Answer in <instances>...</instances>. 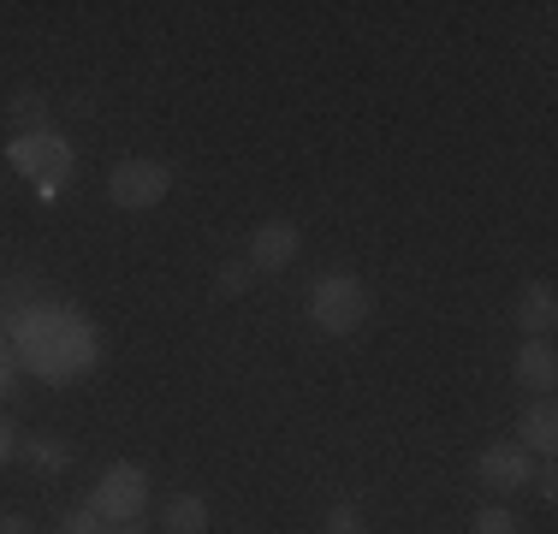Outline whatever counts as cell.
<instances>
[{"mask_svg":"<svg viewBox=\"0 0 558 534\" xmlns=\"http://www.w3.org/2000/svg\"><path fill=\"white\" fill-rule=\"evenodd\" d=\"M7 113H12V125H24V131H31V137H36V131H48V101L36 96V89H19Z\"/></svg>","mask_w":558,"mask_h":534,"instance_id":"cell-11","label":"cell"},{"mask_svg":"<svg viewBox=\"0 0 558 534\" xmlns=\"http://www.w3.org/2000/svg\"><path fill=\"white\" fill-rule=\"evenodd\" d=\"M24 458H31L36 470L60 475L65 463H72V451H65V439H54V434H36V439H24Z\"/></svg>","mask_w":558,"mask_h":534,"instance_id":"cell-10","label":"cell"},{"mask_svg":"<svg viewBox=\"0 0 558 534\" xmlns=\"http://www.w3.org/2000/svg\"><path fill=\"white\" fill-rule=\"evenodd\" d=\"M60 534H108V523L96 517V505H77V511L60 517Z\"/></svg>","mask_w":558,"mask_h":534,"instance_id":"cell-13","label":"cell"},{"mask_svg":"<svg viewBox=\"0 0 558 534\" xmlns=\"http://www.w3.org/2000/svg\"><path fill=\"white\" fill-rule=\"evenodd\" d=\"M89 505H96V517L113 523V529L137 523L143 505H149V475H143L137 463H108L101 481H96V493H89Z\"/></svg>","mask_w":558,"mask_h":534,"instance_id":"cell-3","label":"cell"},{"mask_svg":"<svg viewBox=\"0 0 558 534\" xmlns=\"http://www.w3.org/2000/svg\"><path fill=\"white\" fill-rule=\"evenodd\" d=\"M322 534H363V511H356V505H333V511L322 517Z\"/></svg>","mask_w":558,"mask_h":534,"instance_id":"cell-14","label":"cell"},{"mask_svg":"<svg viewBox=\"0 0 558 534\" xmlns=\"http://www.w3.org/2000/svg\"><path fill=\"white\" fill-rule=\"evenodd\" d=\"M553 320H558V291L547 279L523 286V298H517V327H523L529 339H541V332H553Z\"/></svg>","mask_w":558,"mask_h":534,"instance_id":"cell-7","label":"cell"},{"mask_svg":"<svg viewBox=\"0 0 558 534\" xmlns=\"http://www.w3.org/2000/svg\"><path fill=\"white\" fill-rule=\"evenodd\" d=\"M529 487H535L541 499H553V493H558V470H553V458H541V463H535V475H529Z\"/></svg>","mask_w":558,"mask_h":534,"instance_id":"cell-17","label":"cell"},{"mask_svg":"<svg viewBox=\"0 0 558 534\" xmlns=\"http://www.w3.org/2000/svg\"><path fill=\"white\" fill-rule=\"evenodd\" d=\"M113 534H143V529H137V523H125V529H113Z\"/></svg>","mask_w":558,"mask_h":534,"instance_id":"cell-20","label":"cell"},{"mask_svg":"<svg viewBox=\"0 0 558 534\" xmlns=\"http://www.w3.org/2000/svg\"><path fill=\"white\" fill-rule=\"evenodd\" d=\"M12 451H19V434H12V427H7V416H0V463H7Z\"/></svg>","mask_w":558,"mask_h":534,"instance_id":"cell-19","label":"cell"},{"mask_svg":"<svg viewBox=\"0 0 558 534\" xmlns=\"http://www.w3.org/2000/svg\"><path fill=\"white\" fill-rule=\"evenodd\" d=\"M475 534H517V517L505 505H482L475 511Z\"/></svg>","mask_w":558,"mask_h":534,"instance_id":"cell-15","label":"cell"},{"mask_svg":"<svg viewBox=\"0 0 558 534\" xmlns=\"http://www.w3.org/2000/svg\"><path fill=\"white\" fill-rule=\"evenodd\" d=\"M0 386H7V356H0Z\"/></svg>","mask_w":558,"mask_h":534,"instance_id":"cell-21","label":"cell"},{"mask_svg":"<svg viewBox=\"0 0 558 534\" xmlns=\"http://www.w3.org/2000/svg\"><path fill=\"white\" fill-rule=\"evenodd\" d=\"M517 446H523L529 458H553V446H558V410H553V398H535V404L517 416Z\"/></svg>","mask_w":558,"mask_h":534,"instance_id":"cell-6","label":"cell"},{"mask_svg":"<svg viewBox=\"0 0 558 534\" xmlns=\"http://www.w3.org/2000/svg\"><path fill=\"white\" fill-rule=\"evenodd\" d=\"M303 250L298 226L291 220H262L256 232H250V267H262V274H279V267H291Z\"/></svg>","mask_w":558,"mask_h":534,"instance_id":"cell-5","label":"cell"},{"mask_svg":"<svg viewBox=\"0 0 558 534\" xmlns=\"http://www.w3.org/2000/svg\"><path fill=\"white\" fill-rule=\"evenodd\" d=\"M511 374H517V386H529V392H553V380H558V356H553V344H517Z\"/></svg>","mask_w":558,"mask_h":534,"instance_id":"cell-8","label":"cell"},{"mask_svg":"<svg viewBox=\"0 0 558 534\" xmlns=\"http://www.w3.org/2000/svg\"><path fill=\"white\" fill-rule=\"evenodd\" d=\"M250 291V267L244 262H226L220 267V298H244Z\"/></svg>","mask_w":558,"mask_h":534,"instance_id":"cell-16","label":"cell"},{"mask_svg":"<svg viewBox=\"0 0 558 534\" xmlns=\"http://www.w3.org/2000/svg\"><path fill=\"white\" fill-rule=\"evenodd\" d=\"M161 529L167 534H208V499L203 493H179L161 505Z\"/></svg>","mask_w":558,"mask_h":534,"instance_id":"cell-9","label":"cell"},{"mask_svg":"<svg viewBox=\"0 0 558 534\" xmlns=\"http://www.w3.org/2000/svg\"><path fill=\"white\" fill-rule=\"evenodd\" d=\"M0 534H36V529H31V517L12 511V517H0Z\"/></svg>","mask_w":558,"mask_h":534,"instance_id":"cell-18","label":"cell"},{"mask_svg":"<svg viewBox=\"0 0 558 534\" xmlns=\"http://www.w3.org/2000/svg\"><path fill=\"white\" fill-rule=\"evenodd\" d=\"M310 320L322 332H333V339H344V332H356L368 320V291L363 279L351 274H322L310 286Z\"/></svg>","mask_w":558,"mask_h":534,"instance_id":"cell-1","label":"cell"},{"mask_svg":"<svg viewBox=\"0 0 558 534\" xmlns=\"http://www.w3.org/2000/svg\"><path fill=\"white\" fill-rule=\"evenodd\" d=\"M167 191H172V172L161 167V160H149V155H131V160H119V167L108 172V203L125 208V214L161 208Z\"/></svg>","mask_w":558,"mask_h":534,"instance_id":"cell-2","label":"cell"},{"mask_svg":"<svg viewBox=\"0 0 558 534\" xmlns=\"http://www.w3.org/2000/svg\"><path fill=\"white\" fill-rule=\"evenodd\" d=\"M43 149H54V137H48V131L19 137V143H12V167H19V172H36V167H43Z\"/></svg>","mask_w":558,"mask_h":534,"instance_id":"cell-12","label":"cell"},{"mask_svg":"<svg viewBox=\"0 0 558 534\" xmlns=\"http://www.w3.org/2000/svg\"><path fill=\"white\" fill-rule=\"evenodd\" d=\"M475 475H482V487H494V493H523L529 487V475H535V458H529L523 446H487L482 458H475Z\"/></svg>","mask_w":558,"mask_h":534,"instance_id":"cell-4","label":"cell"}]
</instances>
